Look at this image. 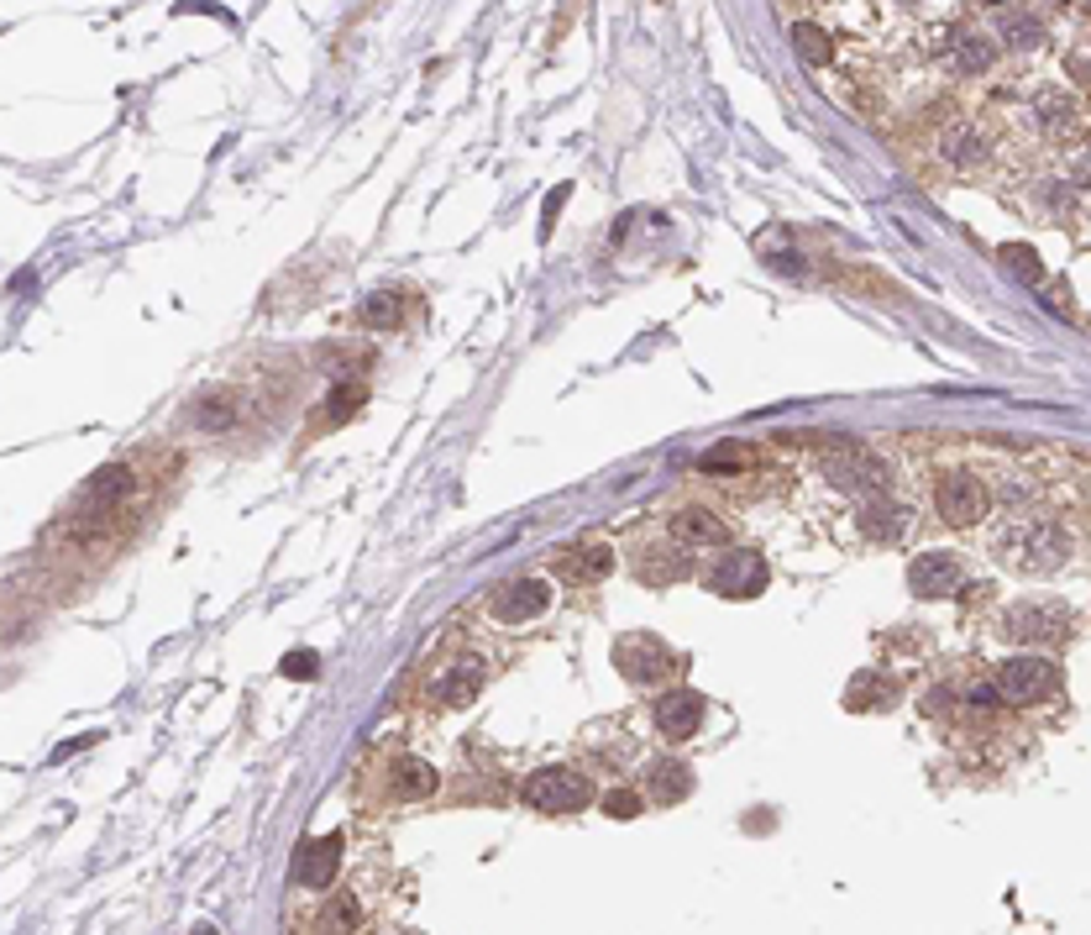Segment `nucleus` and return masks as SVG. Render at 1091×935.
Masks as SVG:
<instances>
[{"mask_svg":"<svg viewBox=\"0 0 1091 935\" xmlns=\"http://www.w3.org/2000/svg\"><path fill=\"white\" fill-rule=\"evenodd\" d=\"M405 935H410V931H405Z\"/></svg>","mask_w":1091,"mask_h":935,"instance_id":"4c0bfd02","label":"nucleus"},{"mask_svg":"<svg viewBox=\"0 0 1091 935\" xmlns=\"http://www.w3.org/2000/svg\"><path fill=\"white\" fill-rule=\"evenodd\" d=\"M609 568H615V552L604 542H578L557 557V574L572 578V583H593V578H604Z\"/></svg>","mask_w":1091,"mask_h":935,"instance_id":"6ab92c4d","label":"nucleus"},{"mask_svg":"<svg viewBox=\"0 0 1091 935\" xmlns=\"http://www.w3.org/2000/svg\"><path fill=\"white\" fill-rule=\"evenodd\" d=\"M195 935H215V931H210V925H200V931H195Z\"/></svg>","mask_w":1091,"mask_h":935,"instance_id":"e433bc0d","label":"nucleus"},{"mask_svg":"<svg viewBox=\"0 0 1091 935\" xmlns=\"http://www.w3.org/2000/svg\"><path fill=\"white\" fill-rule=\"evenodd\" d=\"M604 815L635 820L641 815V793H635V788H615V793H604Z\"/></svg>","mask_w":1091,"mask_h":935,"instance_id":"7c9ffc66","label":"nucleus"},{"mask_svg":"<svg viewBox=\"0 0 1091 935\" xmlns=\"http://www.w3.org/2000/svg\"><path fill=\"white\" fill-rule=\"evenodd\" d=\"M997 27H1003V42L1013 48V53H1029V48H1039V42H1044V22H1039L1033 11H1024V5L997 11Z\"/></svg>","mask_w":1091,"mask_h":935,"instance_id":"393cba45","label":"nucleus"},{"mask_svg":"<svg viewBox=\"0 0 1091 935\" xmlns=\"http://www.w3.org/2000/svg\"><path fill=\"white\" fill-rule=\"evenodd\" d=\"M997 258H1003L1007 273H1018L1024 284H1044V263H1039V253H1033L1029 242H1003Z\"/></svg>","mask_w":1091,"mask_h":935,"instance_id":"a878e982","label":"nucleus"},{"mask_svg":"<svg viewBox=\"0 0 1091 935\" xmlns=\"http://www.w3.org/2000/svg\"><path fill=\"white\" fill-rule=\"evenodd\" d=\"M1055 684H1061V667L1050 657H1007L992 673V689L1003 704H1039V699L1055 694Z\"/></svg>","mask_w":1091,"mask_h":935,"instance_id":"423d86ee","label":"nucleus"},{"mask_svg":"<svg viewBox=\"0 0 1091 935\" xmlns=\"http://www.w3.org/2000/svg\"><path fill=\"white\" fill-rule=\"evenodd\" d=\"M1003 631L1013 641H1024V647H1061L1076 631V615L1061 600H1018L1003 615Z\"/></svg>","mask_w":1091,"mask_h":935,"instance_id":"7ed1b4c3","label":"nucleus"},{"mask_svg":"<svg viewBox=\"0 0 1091 935\" xmlns=\"http://www.w3.org/2000/svg\"><path fill=\"white\" fill-rule=\"evenodd\" d=\"M520 793H525V804L541 810V815H578V810L593 804L588 773H578V767H535Z\"/></svg>","mask_w":1091,"mask_h":935,"instance_id":"f03ea898","label":"nucleus"},{"mask_svg":"<svg viewBox=\"0 0 1091 935\" xmlns=\"http://www.w3.org/2000/svg\"><path fill=\"white\" fill-rule=\"evenodd\" d=\"M892 699H897V684H892L887 673H877V667H866V673H856V678L845 684V710H856V715L887 710Z\"/></svg>","mask_w":1091,"mask_h":935,"instance_id":"aec40b11","label":"nucleus"},{"mask_svg":"<svg viewBox=\"0 0 1091 935\" xmlns=\"http://www.w3.org/2000/svg\"><path fill=\"white\" fill-rule=\"evenodd\" d=\"M315 667H321L315 652H289V657H284V678H310Z\"/></svg>","mask_w":1091,"mask_h":935,"instance_id":"72a5a7b5","label":"nucleus"},{"mask_svg":"<svg viewBox=\"0 0 1091 935\" xmlns=\"http://www.w3.org/2000/svg\"><path fill=\"white\" fill-rule=\"evenodd\" d=\"M357 316H362V327H399V295L394 290H373Z\"/></svg>","mask_w":1091,"mask_h":935,"instance_id":"cd10ccee","label":"nucleus"},{"mask_svg":"<svg viewBox=\"0 0 1091 935\" xmlns=\"http://www.w3.org/2000/svg\"><path fill=\"white\" fill-rule=\"evenodd\" d=\"M1033 116H1039V126L1050 137H1070L1076 132V95H1065V90L1033 95Z\"/></svg>","mask_w":1091,"mask_h":935,"instance_id":"5701e85b","label":"nucleus"},{"mask_svg":"<svg viewBox=\"0 0 1091 935\" xmlns=\"http://www.w3.org/2000/svg\"><path fill=\"white\" fill-rule=\"evenodd\" d=\"M195 421L200 426H232V399H226V394H221V399L206 394V399L195 405Z\"/></svg>","mask_w":1091,"mask_h":935,"instance_id":"2f4dec72","label":"nucleus"},{"mask_svg":"<svg viewBox=\"0 0 1091 935\" xmlns=\"http://www.w3.org/2000/svg\"><path fill=\"white\" fill-rule=\"evenodd\" d=\"M352 931H357V899L342 894V899H331L325 914L315 920V935H352Z\"/></svg>","mask_w":1091,"mask_h":935,"instance_id":"bb28decb","label":"nucleus"},{"mask_svg":"<svg viewBox=\"0 0 1091 935\" xmlns=\"http://www.w3.org/2000/svg\"><path fill=\"white\" fill-rule=\"evenodd\" d=\"M704 715H708V699L698 694V689H667V694L656 699V730H661L667 741L698 736Z\"/></svg>","mask_w":1091,"mask_h":935,"instance_id":"f8f14e48","label":"nucleus"},{"mask_svg":"<svg viewBox=\"0 0 1091 935\" xmlns=\"http://www.w3.org/2000/svg\"><path fill=\"white\" fill-rule=\"evenodd\" d=\"M767 557L761 552H751V546H730V552H719V563L704 574L708 594H719V600H756L761 589H767Z\"/></svg>","mask_w":1091,"mask_h":935,"instance_id":"39448f33","label":"nucleus"},{"mask_svg":"<svg viewBox=\"0 0 1091 935\" xmlns=\"http://www.w3.org/2000/svg\"><path fill=\"white\" fill-rule=\"evenodd\" d=\"M561 200H567V184H561L557 195H551V200H546V226H551V221H557V211H561Z\"/></svg>","mask_w":1091,"mask_h":935,"instance_id":"f704fd0d","label":"nucleus"},{"mask_svg":"<svg viewBox=\"0 0 1091 935\" xmlns=\"http://www.w3.org/2000/svg\"><path fill=\"white\" fill-rule=\"evenodd\" d=\"M944 59H950V69H955V74H987V69L997 63V48H992L981 32H955Z\"/></svg>","mask_w":1091,"mask_h":935,"instance_id":"412c9836","label":"nucleus"},{"mask_svg":"<svg viewBox=\"0 0 1091 935\" xmlns=\"http://www.w3.org/2000/svg\"><path fill=\"white\" fill-rule=\"evenodd\" d=\"M825 479L834 489H845V494H860V500H871V494H887V483H892V468H887L882 457H871L866 447L856 442H845L840 453L825 457Z\"/></svg>","mask_w":1091,"mask_h":935,"instance_id":"0eeeda50","label":"nucleus"},{"mask_svg":"<svg viewBox=\"0 0 1091 935\" xmlns=\"http://www.w3.org/2000/svg\"><path fill=\"white\" fill-rule=\"evenodd\" d=\"M693 574V563H687V546L678 542H650L635 552V578L650 583V589H661V583H678V578Z\"/></svg>","mask_w":1091,"mask_h":935,"instance_id":"4468645a","label":"nucleus"},{"mask_svg":"<svg viewBox=\"0 0 1091 935\" xmlns=\"http://www.w3.org/2000/svg\"><path fill=\"white\" fill-rule=\"evenodd\" d=\"M436 704H446V710H462V704H472V699L483 694V663L478 657H462V663H451L436 678Z\"/></svg>","mask_w":1091,"mask_h":935,"instance_id":"f3484780","label":"nucleus"},{"mask_svg":"<svg viewBox=\"0 0 1091 935\" xmlns=\"http://www.w3.org/2000/svg\"><path fill=\"white\" fill-rule=\"evenodd\" d=\"M388 778H394V799H405V804H414V799H431V793H436V784H442V778H436V767H431V762H420V756H399Z\"/></svg>","mask_w":1091,"mask_h":935,"instance_id":"4be33fe9","label":"nucleus"},{"mask_svg":"<svg viewBox=\"0 0 1091 935\" xmlns=\"http://www.w3.org/2000/svg\"><path fill=\"white\" fill-rule=\"evenodd\" d=\"M908 589L918 600H950V594L966 589V563L955 552H923L908 568Z\"/></svg>","mask_w":1091,"mask_h":935,"instance_id":"9b49d317","label":"nucleus"},{"mask_svg":"<svg viewBox=\"0 0 1091 935\" xmlns=\"http://www.w3.org/2000/svg\"><path fill=\"white\" fill-rule=\"evenodd\" d=\"M1039 206H1044V211H1070V184H1065V180H1055V184H1039Z\"/></svg>","mask_w":1091,"mask_h":935,"instance_id":"473e14b6","label":"nucleus"},{"mask_svg":"<svg viewBox=\"0 0 1091 935\" xmlns=\"http://www.w3.org/2000/svg\"><path fill=\"white\" fill-rule=\"evenodd\" d=\"M342 851H347L342 831H336V836H321V841H310L305 851H299L295 877L305 883V888H331V877H336V868H342Z\"/></svg>","mask_w":1091,"mask_h":935,"instance_id":"dca6fc26","label":"nucleus"},{"mask_svg":"<svg viewBox=\"0 0 1091 935\" xmlns=\"http://www.w3.org/2000/svg\"><path fill=\"white\" fill-rule=\"evenodd\" d=\"M1081 180H1087V184H1091V152H1087V163H1081Z\"/></svg>","mask_w":1091,"mask_h":935,"instance_id":"c9c22d12","label":"nucleus"},{"mask_svg":"<svg viewBox=\"0 0 1091 935\" xmlns=\"http://www.w3.org/2000/svg\"><path fill=\"white\" fill-rule=\"evenodd\" d=\"M672 542L687 546V552H698V546H719L730 542V526L719 520L714 510H704V505H687V510L672 515Z\"/></svg>","mask_w":1091,"mask_h":935,"instance_id":"2eb2a0df","label":"nucleus"},{"mask_svg":"<svg viewBox=\"0 0 1091 935\" xmlns=\"http://www.w3.org/2000/svg\"><path fill=\"white\" fill-rule=\"evenodd\" d=\"M940 152H944L950 169H981V163H987V137L971 132V126H955V132L940 137Z\"/></svg>","mask_w":1091,"mask_h":935,"instance_id":"b1692460","label":"nucleus"},{"mask_svg":"<svg viewBox=\"0 0 1091 935\" xmlns=\"http://www.w3.org/2000/svg\"><path fill=\"white\" fill-rule=\"evenodd\" d=\"M646 788H650L656 804H678V799L693 793V767H687L682 756H656L646 767Z\"/></svg>","mask_w":1091,"mask_h":935,"instance_id":"a211bd4d","label":"nucleus"},{"mask_svg":"<svg viewBox=\"0 0 1091 935\" xmlns=\"http://www.w3.org/2000/svg\"><path fill=\"white\" fill-rule=\"evenodd\" d=\"M615 667H620L635 689H650V684H667V678H678V652H672L661 636L630 631V636H620V641H615Z\"/></svg>","mask_w":1091,"mask_h":935,"instance_id":"20e7f679","label":"nucleus"},{"mask_svg":"<svg viewBox=\"0 0 1091 935\" xmlns=\"http://www.w3.org/2000/svg\"><path fill=\"white\" fill-rule=\"evenodd\" d=\"M934 510H940L944 526H976L981 515L992 510V494L987 483L966 473V468H950L940 483H934Z\"/></svg>","mask_w":1091,"mask_h":935,"instance_id":"6e6552de","label":"nucleus"},{"mask_svg":"<svg viewBox=\"0 0 1091 935\" xmlns=\"http://www.w3.org/2000/svg\"><path fill=\"white\" fill-rule=\"evenodd\" d=\"M551 600H557L551 578H514V583H499V589H494L488 610H494V620H504V626H525V620H541V615L551 610Z\"/></svg>","mask_w":1091,"mask_h":935,"instance_id":"1a4fd4ad","label":"nucleus"},{"mask_svg":"<svg viewBox=\"0 0 1091 935\" xmlns=\"http://www.w3.org/2000/svg\"><path fill=\"white\" fill-rule=\"evenodd\" d=\"M856 531L871 546H897V542H908V531H914V510L903 500H892V494H871V500H860Z\"/></svg>","mask_w":1091,"mask_h":935,"instance_id":"9d476101","label":"nucleus"},{"mask_svg":"<svg viewBox=\"0 0 1091 935\" xmlns=\"http://www.w3.org/2000/svg\"><path fill=\"white\" fill-rule=\"evenodd\" d=\"M793 37H797V53H803L808 63H829V59H834V42H829V37L814 27V22H803Z\"/></svg>","mask_w":1091,"mask_h":935,"instance_id":"c85d7f7f","label":"nucleus"},{"mask_svg":"<svg viewBox=\"0 0 1091 935\" xmlns=\"http://www.w3.org/2000/svg\"><path fill=\"white\" fill-rule=\"evenodd\" d=\"M751 457H756V453H751L745 442H724V447H714V453L704 457V473H714V479H719V473H730V468L751 463Z\"/></svg>","mask_w":1091,"mask_h":935,"instance_id":"c756f323","label":"nucleus"},{"mask_svg":"<svg viewBox=\"0 0 1091 935\" xmlns=\"http://www.w3.org/2000/svg\"><path fill=\"white\" fill-rule=\"evenodd\" d=\"M132 489H137L132 463H106L100 473H89V483L79 489V500H85V510L111 515V510H121V505L132 500Z\"/></svg>","mask_w":1091,"mask_h":935,"instance_id":"ddd939ff","label":"nucleus"},{"mask_svg":"<svg viewBox=\"0 0 1091 935\" xmlns=\"http://www.w3.org/2000/svg\"><path fill=\"white\" fill-rule=\"evenodd\" d=\"M992 546H997V563L1013 568V574H1024V578H1050L1070 563V537H1065V526H1055V520H1018V526H1003Z\"/></svg>","mask_w":1091,"mask_h":935,"instance_id":"f257e3e1","label":"nucleus"}]
</instances>
